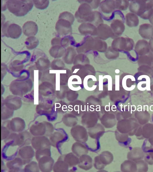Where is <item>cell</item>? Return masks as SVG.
<instances>
[{
    "instance_id": "1",
    "label": "cell",
    "mask_w": 153,
    "mask_h": 172,
    "mask_svg": "<svg viewBox=\"0 0 153 172\" xmlns=\"http://www.w3.org/2000/svg\"><path fill=\"white\" fill-rule=\"evenodd\" d=\"M6 5L9 11L17 16L26 15L32 8L33 3L32 0H8Z\"/></svg>"
},
{
    "instance_id": "2",
    "label": "cell",
    "mask_w": 153,
    "mask_h": 172,
    "mask_svg": "<svg viewBox=\"0 0 153 172\" xmlns=\"http://www.w3.org/2000/svg\"><path fill=\"white\" fill-rule=\"evenodd\" d=\"M9 22H7L3 26V33L6 36L12 39H16L19 38L22 33L21 27L17 24H9Z\"/></svg>"
},
{
    "instance_id": "3",
    "label": "cell",
    "mask_w": 153,
    "mask_h": 172,
    "mask_svg": "<svg viewBox=\"0 0 153 172\" xmlns=\"http://www.w3.org/2000/svg\"><path fill=\"white\" fill-rule=\"evenodd\" d=\"M24 34L27 36L35 35L38 31L37 24L33 21H28L25 22L22 27Z\"/></svg>"
},
{
    "instance_id": "4",
    "label": "cell",
    "mask_w": 153,
    "mask_h": 172,
    "mask_svg": "<svg viewBox=\"0 0 153 172\" xmlns=\"http://www.w3.org/2000/svg\"><path fill=\"white\" fill-rule=\"evenodd\" d=\"M39 43L38 39L34 36L28 37L26 39L25 44L27 49L31 50L36 48Z\"/></svg>"
},
{
    "instance_id": "5",
    "label": "cell",
    "mask_w": 153,
    "mask_h": 172,
    "mask_svg": "<svg viewBox=\"0 0 153 172\" xmlns=\"http://www.w3.org/2000/svg\"><path fill=\"white\" fill-rule=\"evenodd\" d=\"M35 6L40 10H44L48 6L49 1V0H33Z\"/></svg>"
},
{
    "instance_id": "6",
    "label": "cell",
    "mask_w": 153,
    "mask_h": 172,
    "mask_svg": "<svg viewBox=\"0 0 153 172\" xmlns=\"http://www.w3.org/2000/svg\"><path fill=\"white\" fill-rule=\"evenodd\" d=\"M62 48L59 45L53 46L49 50L50 54L53 57L57 56L62 50Z\"/></svg>"
},
{
    "instance_id": "7",
    "label": "cell",
    "mask_w": 153,
    "mask_h": 172,
    "mask_svg": "<svg viewBox=\"0 0 153 172\" xmlns=\"http://www.w3.org/2000/svg\"><path fill=\"white\" fill-rule=\"evenodd\" d=\"M60 38L59 37H56L53 38L51 41V44L53 46L58 45L59 43Z\"/></svg>"
}]
</instances>
